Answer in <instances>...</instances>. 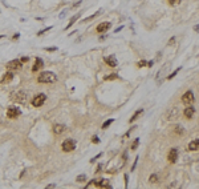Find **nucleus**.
<instances>
[{
    "label": "nucleus",
    "instance_id": "20e7f679",
    "mask_svg": "<svg viewBox=\"0 0 199 189\" xmlns=\"http://www.w3.org/2000/svg\"><path fill=\"white\" fill-rule=\"evenodd\" d=\"M45 100H47V96H45L44 93H39L32 99V105L33 107H41L45 103Z\"/></svg>",
    "mask_w": 199,
    "mask_h": 189
},
{
    "label": "nucleus",
    "instance_id": "c756f323",
    "mask_svg": "<svg viewBox=\"0 0 199 189\" xmlns=\"http://www.w3.org/2000/svg\"><path fill=\"white\" fill-rule=\"evenodd\" d=\"M92 143H94V144H98V143H100V139L97 137V136H94V137L92 139Z\"/></svg>",
    "mask_w": 199,
    "mask_h": 189
},
{
    "label": "nucleus",
    "instance_id": "c85d7f7f",
    "mask_svg": "<svg viewBox=\"0 0 199 189\" xmlns=\"http://www.w3.org/2000/svg\"><path fill=\"white\" fill-rule=\"evenodd\" d=\"M169 3L171 4V6H175V4L180 3V0H169Z\"/></svg>",
    "mask_w": 199,
    "mask_h": 189
},
{
    "label": "nucleus",
    "instance_id": "2f4dec72",
    "mask_svg": "<svg viewBox=\"0 0 199 189\" xmlns=\"http://www.w3.org/2000/svg\"><path fill=\"white\" fill-rule=\"evenodd\" d=\"M47 51L52 52V51H56V47H49V48H47Z\"/></svg>",
    "mask_w": 199,
    "mask_h": 189
},
{
    "label": "nucleus",
    "instance_id": "393cba45",
    "mask_svg": "<svg viewBox=\"0 0 199 189\" xmlns=\"http://www.w3.org/2000/svg\"><path fill=\"white\" fill-rule=\"evenodd\" d=\"M175 132H177L178 135H183V128H182V127H179V125L175 127Z\"/></svg>",
    "mask_w": 199,
    "mask_h": 189
},
{
    "label": "nucleus",
    "instance_id": "4be33fe9",
    "mask_svg": "<svg viewBox=\"0 0 199 189\" xmlns=\"http://www.w3.org/2000/svg\"><path fill=\"white\" fill-rule=\"evenodd\" d=\"M113 121H114V119H109L108 121H105L104 124H102V129H106V128H108V127H109L110 124H112Z\"/></svg>",
    "mask_w": 199,
    "mask_h": 189
},
{
    "label": "nucleus",
    "instance_id": "f8f14e48",
    "mask_svg": "<svg viewBox=\"0 0 199 189\" xmlns=\"http://www.w3.org/2000/svg\"><path fill=\"white\" fill-rule=\"evenodd\" d=\"M194 113H195V108H194L192 105H187V108L183 112V115H184L186 119H191V117L194 116Z\"/></svg>",
    "mask_w": 199,
    "mask_h": 189
},
{
    "label": "nucleus",
    "instance_id": "9d476101",
    "mask_svg": "<svg viewBox=\"0 0 199 189\" xmlns=\"http://www.w3.org/2000/svg\"><path fill=\"white\" fill-rule=\"evenodd\" d=\"M110 27H112V23H109V21H105V23H101V24H98V25H97L96 31L98 32V34H102V32H106V31H108Z\"/></svg>",
    "mask_w": 199,
    "mask_h": 189
},
{
    "label": "nucleus",
    "instance_id": "b1692460",
    "mask_svg": "<svg viewBox=\"0 0 199 189\" xmlns=\"http://www.w3.org/2000/svg\"><path fill=\"white\" fill-rule=\"evenodd\" d=\"M179 71H180V68H177V69H175V71H174L173 73L170 75V76H167V79H169V80H171V79H174V77H175V75H177V73L179 72Z\"/></svg>",
    "mask_w": 199,
    "mask_h": 189
},
{
    "label": "nucleus",
    "instance_id": "cd10ccee",
    "mask_svg": "<svg viewBox=\"0 0 199 189\" xmlns=\"http://www.w3.org/2000/svg\"><path fill=\"white\" fill-rule=\"evenodd\" d=\"M49 29H52V27H48V28H45V29H43V31H40V32H39L37 35H39V36H41V35L44 34V32H47V31H49Z\"/></svg>",
    "mask_w": 199,
    "mask_h": 189
},
{
    "label": "nucleus",
    "instance_id": "2eb2a0df",
    "mask_svg": "<svg viewBox=\"0 0 199 189\" xmlns=\"http://www.w3.org/2000/svg\"><path fill=\"white\" fill-rule=\"evenodd\" d=\"M13 79V75H12V72L10 71V72H7L6 75H4V76L2 77V80H0V83L2 84H6V83H10L11 80Z\"/></svg>",
    "mask_w": 199,
    "mask_h": 189
},
{
    "label": "nucleus",
    "instance_id": "a211bd4d",
    "mask_svg": "<svg viewBox=\"0 0 199 189\" xmlns=\"http://www.w3.org/2000/svg\"><path fill=\"white\" fill-rule=\"evenodd\" d=\"M159 181V176L157 173H151V176L149 177V182L150 184H157Z\"/></svg>",
    "mask_w": 199,
    "mask_h": 189
},
{
    "label": "nucleus",
    "instance_id": "6ab92c4d",
    "mask_svg": "<svg viewBox=\"0 0 199 189\" xmlns=\"http://www.w3.org/2000/svg\"><path fill=\"white\" fill-rule=\"evenodd\" d=\"M117 77H118L117 73H112V75H109V76H105L104 80H105V81H109V80H115Z\"/></svg>",
    "mask_w": 199,
    "mask_h": 189
},
{
    "label": "nucleus",
    "instance_id": "5701e85b",
    "mask_svg": "<svg viewBox=\"0 0 199 189\" xmlns=\"http://www.w3.org/2000/svg\"><path fill=\"white\" fill-rule=\"evenodd\" d=\"M85 180H86V176H85V174H80V176H77V178H76L77 182H82V181H85Z\"/></svg>",
    "mask_w": 199,
    "mask_h": 189
},
{
    "label": "nucleus",
    "instance_id": "4468645a",
    "mask_svg": "<svg viewBox=\"0 0 199 189\" xmlns=\"http://www.w3.org/2000/svg\"><path fill=\"white\" fill-rule=\"evenodd\" d=\"M65 129H67V127L62 125V124H54V125H53V133H56V135L64 133V132H65Z\"/></svg>",
    "mask_w": 199,
    "mask_h": 189
},
{
    "label": "nucleus",
    "instance_id": "a878e982",
    "mask_svg": "<svg viewBox=\"0 0 199 189\" xmlns=\"http://www.w3.org/2000/svg\"><path fill=\"white\" fill-rule=\"evenodd\" d=\"M138 145H140V140H138V139H137V140H136V141H134V143L131 144V149L134 150V149H136V148H137V146H138Z\"/></svg>",
    "mask_w": 199,
    "mask_h": 189
},
{
    "label": "nucleus",
    "instance_id": "9b49d317",
    "mask_svg": "<svg viewBox=\"0 0 199 189\" xmlns=\"http://www.w3.org/2000/svg\"><path fill=\"white\" fill-rule=\"evenodd\" d=\"M105 63L109 65V67H117L118 65V61H117V57L114 55H110L108 57H105Z\"/></svg>",
    "mask_w": 199,
    "mask_h": 189
},
{
    "label": "nucleus",
    "instance_id": "473e14b6",
    "mask_svg": "<svg viewBox=\"0 0 199 189\" xmlns=\"http://www.w3.org/2000/svg\"><path fill=\"white\" fill-rule=\"evenodd\" d=\"M153 63H154V61H153V60H150V61H149V63H147L146 65H147V67H153Z\"/></svg>",
    "mask_w": 199,
    "mask_h": 189
},
{
    "label": "nucleus",
    "instance_id": "f3484780",
    "mask_svg": "<svg viewBox=\"0 0 199 189\" xmlns=\"http://www.w3.org/2000/svg\"><path fill=\"white\" fill-rule=\"evenodd\" d=\"M98 188H110V184L108 180H104V178H100L98 180V184H97Z\"/></svg>",
    "mask_w": 199,
    "mask_h": 189
},
{
    "label": "nucleus",
    "instance_id": "f257e3e1",
    "mask_svg": "<svg viewBox=\"0 0 199 189\" xmlns=\"http://www.w3.org/2000/svg\"><path fill=\"white\" fill-rule=\"evenodd\" d=\"M56 80H57V76H56L53 72H49V71H45V72L40 73V76L37 77V81H39V83H43V84L54 83Z\"/></svg>",
    "mask_w": 199,
    "mask_h": 189
},
{
    "label": "nucleus",
    "instance_id": "dca6fc26",
    "mask_svg": "<svg viewBox=\"0 0 199 189\" xmlns=\"http://www.w3.org/2000/svg\"><path fill=\"white\" fill-rule=\"evenodd\" d=\"M198 149H199V139L192 140L188 144V150H198Z\"/></svg>",
    "mask_w": 199,
    "mask_h": 189
},
{
    "label": "nucleus",
    "instance_id": "0eeeda50",
    "mask_svg": "<svg viewBox=\"0 0 199 189\" xmlns=\"http://www.w3.org/2000/svg\"><path fill=\"white\" fill-rule=\"evenodd\" d=\"M21 65H23L21 60L15 59V60H11L10 63L7 64V69H8V71H16V69H20Z\"/></svg>",
    "mask_w": 199,
    "mask_h": 189
},
{
    "label": "nucleus",
    "instance_id": "412c9836",
    "mask_svg": "<svg viewBox=\"0 0 199 189\" xmlns=\"http://www.w3.org/2000/svg\"><path fill=\"white\" fill-rule=\"evenodd\" d=\"M78 16H80V15H76V16H73V17L71 19V21H69V24L67 25V29H68V28H71V27L73 25V23H75V21L77 20V19H78Z\"/></svg>",
    "mask_w": 199,
    "mask_h": 189
},
{
    "label": "nucleus",
    "instance_id": "bb28decb",
    "mask_svg": "<svg viewBox=\"0 0 199 189\" xmlns=\"http://www.w3.org/2000/svg\"><path fill=\"white\" fill-rule=\"evenodd\" d=\"M146 64H147V63H146L145 60H141V61H138V63H137V67H140V68H141V67H145Z\"/></svg>",
    "mask_w": 199,
    "mask_h": 189
},
{
    "label": "nucleus",
    "instance_id": "6e6552de",
    "mask_svg": "<svg viewBox=\"0 0 199 189\" xmlns=\"http://www.w3.org/2000/svg\"><path fill=\"white\" fill-rule=\"evenodd\" d=\"M178 149L177 148H171L170 150H169V153H167V160H169V163H171V164H174V163H177V160H178Z\"/></svg>",
    "mask_w": 199,
    "mask_h": 189
},
{
    "label": "nucleus",
    "instance_id": "1a4fd4ad",
    "mask_svg": "<svg viewBox=\"0 0 199 189\" xmlns=\"http://www.w3.org/2000/svg\"><path fill=\"white\" fill-rule=\"evenodd\" d=\"M20 115H21V111L16 107H11V108H8V111H7V116L10 117V119H16V117H19Z\"/></svg>",
    "mask_w": 199,
    "mask_h": 189
},
{
    "label": "nucleus",
    "instance_id": "72a5a7b5",
    "mask_svg": "<svg viewBox=\"0 0 199 189\" xmlns=\"http://www.w3.org/2000/svg\"><path fill=\"white\" fill-rule=\"evenodd\" d=\"M194 31H195V32H199V24L194 27Z\"/></svg>",
    "mask_w": 199,
    "mask_h": 189
},
{
    "label": "nucleus",
    "instance_id": "7ed1b4c3",
    "mask_svg": "<svg viewBox=\"0 0 199 189\" xmlns=\"http://www.w3.org/2000/svg\"><path fill=\"white\" fill-rule=\"evenodd\" d=\"M61 148H62L64 152H72V150H75V148H76V141L72 140V139H68L62 143Z\"/></svg>",
    "mask_w": 199,
    "mask_h": 189
},
{
    "label": "nucleus",
    "instance_id": "423d86ee",
    "mask_svg": "<svg viewBox=\"0 0 199 189\" xmlns=\"http://www.w3.org/2000/svg\"><path fill=\"white\" fill-rule=\"evenodd\" d=\"M182 103L184 104V105H192V103H194V93L191 91H187L182 96Z\"/></svg>",
    "mask_w": 199,
    "mask_h": 189
},
{
    "label": "nucleus",
    "instance_id": "aec40b11",
    "mask_svg": "<svg viewBox=\"0 0 199 189\" xmlns=\"http://www.w3.org/2000/svg\"><path fill=\"white\" fill-rule=\"evenodd\" d=\"M142 112H143V109H140V111H137V112H136V113H134V115L131 116V119H130V122H133V121H136V120H137V117L140 116V115H141Z\"/></svg>",
    "mask_w": 199,
    "mask_h": 189
},
{
    "label": "nucleus",
    "instance_id": "39448f33",
    "mask_svg": "<svg viewBox=\"0 0 199 189\" xmlns=\"http://www.w3.org/2000/svg\"><path fill=\"white\" fill-rule=\"evenodd\" d=\"M179 115H180L179 108H178V107H173V108H170V111H169V113H167V120H169V121L177 120L178 117H179Z\"/></svg>",
    "mask_w": 199,
    "mask_h": 189
},
{
    "label": "nucleus",
    "instance_id": "f03ea898",
    "mask_svg": "<svg viewBox=\"0 0 199 189\" xmlns=\"http://www.w3.org/2000/svg\"><path fill=\"white\" fill-rule=\"evenodd\" d=\"M27 97H28L27 92H24V91H17L15 93H12V100L16 103H20V104H25Z\"/></svg>",
    "mask_w": 199,
    "mask_h": 189
},
{
    "label": "nucleus",
    "instance_id": "ddd939ff",
    "mask_svg": "<svg viewBox=\"0 0 199 189\" xmlns=\"http://www.w3.org/2000/svg\"><path fill=\"white\" fill-rule=\"evenodd\" d=\"M43 65H44V61H43V59H40V57H36L35 65L32 67V72H37L39 69H41V68H43Z\"/></svg>",
    "mask_w": 199,
    "mask_h": 189
},
{
    "label": "nucleus",
    "instance_id": "7c9ffc66",
    "mask_svg": "<svg viewBox=\"0 0 199 189\" xmlns=\"http://www.w3.org/2000/svg\"><path fill=\"white\" fill-rule=\"evenodd\" d=\"M174 41H175V37H171V39L169 40V45H171V44L174 43Z\"/></svg>",
    "mask_w": 199,
    "mask_h": 189
}]
</instances>
